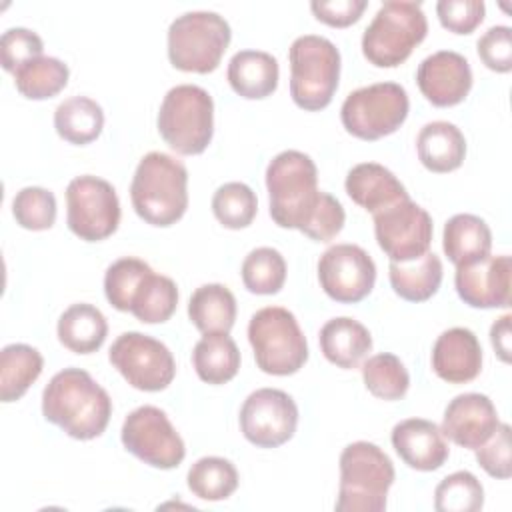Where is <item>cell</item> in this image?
<instances>
[{
	"label": "cell",
	"mask_w": 512,
	"mask_h": 512,
	"mask_svg": "<svg viewBox=\"0 0 512 512\" xmlns=\"http://www.w3.org/2000/svg\"><path fill=\"white\" fill-rule=\"evenodd\" d=\"M44 418L76 440L100 436L112 416L108 392L80 368H64L42 392Z\"/></svg>",
	"instance_id": "cell-1"
},
{
	"label": "cell",
	"mask_w": 512,
	"mask_h": 512,
	"mask_svg": "<svg viewBox=\"0 0 512 512\" xmlns=\"http://www.w3.org/2000/svg\"><path fill=\"white\" fill-rule=\"evenodd\" d=\"M136 214L152 226L176 224L188 208V172L164 152H148L136 166L130 184Z\"/></svg>",
	"instance_id": "cell-2"
},
{
	"label": "cell",
	"mask_w": 512,
	"mask_h": 512,
	"mask_svg": "<svg viewBox=\"0 0 512 512\" xmlns=\"http://www.w3.org/2000/svg\"><path fill=\"white\" fill-rule=\"evenodd\" d=\"M266 188L272 220L280 228H296L300 232L322 198L316 164L300 150H284L270 160Z\"/></svg>",
	"instance_id": "cell-3"
},
{
	"label": "cell",
	"mask_w": 512,
	"mask_h": 512,
	"mask_svg": "<svg viewBox=\"0 0 512 512\" xmlns=\"http://www.w3.org/2000/svg\"><path fill=\"white\" fill-rule=\"evenodd\" d=\"M394 476V464L382 448L366 440L348 444L340 454L336 512H382Z\"/></svg>",
	"instance_id": "cell-4"
},
{
	"label": "cell",
	"mask_w": 512,
	"mask_h": 512,
	"mask_svg": "<svg viewBox=\"0 0 512 512\" xmlns=\"http://www.w3.org/2000/svg\"><path fill=\"white\" fill-rule=\"evenodd\" d=\"M426 32L428 20L420 2L388 0L362 34V54L378 68L400 66Z\"/></svg>",
	"instance_id": "cell-5"
},
{
	"label": "cell",
	"mask_w": 512,
	"mask_h": 512,
	"mask_svg": "<svg viewBox=\"0 0 512 512\" xmlns=\"http://www.w3.org/2000/svg\"><path fill=\"white\" fill-rule=\"evenodd\" d=\"M156 124L164 142L178 154H202L214 134L212 96L202 86L178 84L166 92Z\"/></svg>",
	"instance_id": "cell-6"
},
{
	"label": "cell",
	"mask_w": 512,
	"mask_h": 512,
	"mask_svg": "<svg viewBox=\"0 0 512 512\" xmlns=\"http://www.w3.org/2000/svg\"><path fill=\"white\" fill-rule=\"evenodd\" d=\"M290 96L302 110L316 112L332 102L340 80V52L324 36H298L290 50Z\"/></svg>",
	"instance_id": "cell-7"
},
{
	"label": "cell",
	"mask_w": 512,
	"mask_h": 512,
	"mask_svg": "<svg viewBox=\"0 0 512 512\" xmlns=\"http://www.w3.org/2000/svg\"><path fill=\"white\" fill-rule=\"evenodd\" d=\"M248 342L256 366L272 376L296 374L308 360V342L296 316L282 306H266L248 322Z\"/></svg>",
	"instance_id": "cell-8"
},
{
	"label": "cell",
	"mask_w": 512,
	"mask_h": 512,
	"mask_svg": "<svg viewBox=\"0 0 512 512\" xmlns=\"http://www.w3.org/2000/svg\"><path fill=\"white\" fill-rule=\"evenodd\" d=\"M230 38V24L216 12L180 14L168 26L170 64L182 72L208 74L218 68Z\"/></svg>",
	"instance_id": "cell-9"
},
{
	"label": "cell",
	"mask_w": 512,
	"mask_h": 512,
	"mask_svg": "<svg viewBox=\"0 0 512 512\" xmlns=\"http://www.w3.org/2000/svg\"><path fill=\"white\" fill-rule=\"evenodd\" d=\"M408 94L396 82H376L356 88L340 108V120L352 136L378 140L396 132L408 116Z\"/></svg>",
	"instance_id": "cell-10"
},
{
	"label": "cell",
	"mask_w": 512,
	"mask_h": 512,
	"mask_svg": "<svg viewBox=\"0 0 512 512\" xmlns=\"http://www.w3.org/2000/svg\"><path fill=\"white\" fill-rule=\"evenodd\" d=\"M66 224L86 242L112 236L120 224V200L114 186L98 176H76L66 188Z\"/></svg>",
	"instance_id": "cell-11"
},
{
	"label": "cell",
	"mask_w": 512,
	"mask_h": 512,
	"mask_svg": "<svg viewBox=\"0 0 512 512\" xmlns=\"http://www.w3.org/2000/svg\"><path fill=\"white\" fill-rule=\"evenodd\" d=\"M110 364L136 390L160 392L176 376V362L168 346L142 332L120 334L108 352Z\"/></svg>",
	"instance_id": "cell-12"
},
{
	"label": "cell",
	"mask_w": 512,
	"mask_h": 512,
	"mask_svg": "<svg viewBox=\"0 0 512 512\" xmlns=\"http://www.w3.org/2000/svg\"><path fill=\"white\" fill-rule=\"evenodd\" d=\"M124 448L148 466L170 470L176 468L184 456L186 446L176 432L166 412L156 406H138L132 410L120 430Z\"/></svg>",
	"instance_id": "cell-13"
},
{
	"label": "cell",
	"mask_w": 512,
	"mask_h": 512,
	"mask_svg": "<svg viewBox=\"0 0 512 512\" xmlns=\"http://www.w3.org/2000/svg\"><path fill=\"white\" fill-rule=\"evenodd\" d=\"M372 216L376 242L390 262H410L430 250L434 230L432 218L410 198L400 200Z\"/></svg>",
	"instance_id": "cell-14"
},
{
	"label": "cell",
	"mask_w": 512,
	"mask_h": 512,
	"mask_svg": "<svg viewBox=\"0 0 512 512\" xmlns=\"http://www.w3.org/2000/svg\"><path fill=\"white\" fill-rule=\"evenodd\" d=\"M298 426V406L278 388L252 392L240 408V430L258 448H278L288 442Z\"/></svg>",
	"instance_id": "cell-15"
},
{
	"label": "cell",
	"mask_w": 512,
	"mask_h": 512,
	"mask_svg": "<svg viewBox=\"0 0 512 512\" xmlns=\"http://www.w3.org/2000/svg\"><path fill=\"white\" fill-rule=\"evenodd\" d=\"M318 280L332 300L354 304L372 292L376 264L356 244H334L318 260Z\"/></svg>",
	"instance_id": "cell-16"
},
{
	"label": "cell",
	"mask_w": 512,
	"mask_h": 512,
	"mask_svg": "<svg viewBox=\"0 0 512 512\" xmlns=\"http://www.w3.org/2000/svg\"><path fill=\"white\" fill-rule=\"evenodd\" d=\"M510 274L512 258L508 254H488L474 264L456 268V292L472 308H508Z\"/></svg>",
	"instance_id": "cell-17"
},
{
	"label": "cell",
	"mask_w": 512,
	"mask_h": 512,
	"mask_svg": "<svg viewBox=\"0 0 512 512\" xmlns=\"http://www.w3.org/2000/svg\"><path fill=\"white\" fill-rule=\"evenodd\" d=\"M416 82L430 104L438 108L456 106L472 88V70L460 52L438 50L418 64Z\"/></svg>",
	"instance_id": "cell-18"
},
{
	"label": "cell",
	"mask_w": 512,
	"mask_h": 512,
	"mask_svg": "<svg viewBox=\"0 0 512 512\" xmlns=\"http://www.w3.org/2000/svg\"><path fill=\"white\" fill-rule=\"evenodd\" d=\"M494 402L480 392H466L452 398L442 416V434L462 448L476 450L498 428Z\"/></svg>",
	"instance_id": "cell-19"
},
{
	"label": "cell",
	"mask_w": 512,
	"mask_h": 512,
	"mask_svg": "<svg viewBox=\"0 0 512 512\" xmlns=\"http://www.w3.org/2000/svg\"><path fill=\"white\" fill-rule=\"evenodd\" d=\"M392 446L396 454L414 470H438L450 454L448 442L438 424L424 418H408L392 428Z\"/></svg>",
	"instance_id": "cell-20"
},
{
	"label": "cell",
	"mask_w": 512,
	"mask_h": 512,
	"mask_svg": "<svg viewBox=\"0 0 512 512\" xmlns=\"http://www.w3.org/2000/svg\"><path fill=\"white\" fill-rule=\"evenodd\" d=\"M432 370L448 384H466L482 370V346L476 334L456 326L444 330L432 348Z\"/></svg>",
	"instance_id": "cell-21"
},
{
	"label": "cell",
	"mask_w": 512,
	"mask_h": 512,
	"mask_svg": "<svg viewBox=\"0 0 512 512\" xmlns=\"http://www.w3.org/2000/svg\"><path fill=\"white\" fill-rule=\"evenodd\" d=\"M346 194L364 210L376 214L400 200L410 198L404 184L382 164H356L346 176Z\"/></svg>",
	"instance_id": "cell-22"
},
{
	"label": "cell",
	"mask_w": 512,
	"mask_h": 512,
	"mask_svg": "<svg viewBox=\"0 0 512 512\" xmlns=\"http://www.w3.org/2000/svg\"><path fill=\"white\" fill-rule=\"evenodd\" d=\"M226 76L238 96L260 100L278 88V60L264 50H240L230 58Z\"/></svg>",
	"instance_id": "cell-23"
},
{
	"label": "cell",
	"mask_w": 512,
	"mask_h": 512,
	"mask_svg": "<svg viewBox=\"0 0 512 512\" xmlns=\"http://www.w3.org/2000/svg\"><path fill=\"white\" fill-rule=\"evenodd\" d=\"M418 158L430 172H452L466 156V138L460 128L446 120H434L420 128L416 138Z\"/></svg>",
	"instance_id": "cell-24"
},
{
	"label": "cell",
	"mask_w": 512,
	"mask_h": 512,
	"mask_svg": "<svg viewBox=\"0 0 512 512\" xmlns=\"http://www.w3.org/2000/svg\"><path fill=\"white\" fill-rule=\"evenodd\" d=\"M320 350L338 368H356L372 350V336L364 324L350 316L328 320L320 328Z\"/></svg>",
	"instance_id": "cell-25"
},
{
	"label": "cell",
	"mask_w": 512,
	"mask_h": 512,
	"mask_svg": "<svg viewBox=\"0 0 512 512\" xmlns=\"http://www.w3.org/2000/svg\"><path fill=\"white\" fill-rule=\"evenodd\" d=\"M442 248L456 268L474 264L490 254L492 232L476 214H454L444 224Z\"/></svg>",
	"instance_id": "cell-26"
},
{
	"label": "cell",
	"mask_w": 512,
	"mask_h": 512,
	"mask_svg": "<svg viewBox=\"0 0 512 512\" xmlns=\"http://www.w3.org/2000/svg\"><path fill=\"white\" fill-rule=\"evenodd\" d=\"M58 340L74 354L96 352L108 334L106 316L92 304L80 302L68 306L58 318Z\"/></svg>",
	"instance_id": "cell-27"
},
{
	"label": "cell",
	"mask_w": 512,
	"mask_h": 512,
	"mask_svg": "<svg viewBox=\"0 0 512 512\" xmlns=\"http://www.w3.org/2000/svg\"><path fill=\"white\" fill-rule=\"evenodd\" d=\"M392 290L408 302H424L432 298L442 284V262L434 252H426L410 262H390L388 266Z\"/></svg>",
	"instance_id": "cell-28"
},
{
	"label": "cell",
	"mask_w": 512,
	"mask_h": 512,
	"mask_svg": "<svg viewBox=\"0 0 512 512\" xmlns=\"http://www.w3.org/2000/svg\"><path fill=\"white\" fill-rule=\"evenodd\" d=\"M192 364L202 382L224 384L238 374L240 350L226 332L204 334L192 350Z\"/></svg>",
	"instance_id": "cell-29"
},
{
	"label": "cell",
	"mask_w": 512,
	"mask_h": 512,
	"mask_svg": "<svg viewBox=\"0 0 512 512\" xmlns=\"http://www.w3.org/2000/svg\"><path fill=\"white\" fill-rule=\"evenodd\" d=\"M188 316L202 334H228L236 320V298L224 284H204L192 292Z\"/></svg>",
	"instance_id": "cell-30"
},
{
	"label": "cell",
	"mask_w": 512,
	"mask_h": 512,
	"mask_svg": "<svg viewBox=\"0 0 512 512\" xmlns=\"http://www.w3.org/2000/svg\"><path fill=\"white\" fill-rule=\"evenodd\" d=\"M54 128L58 136L70 144H90L104 128L102 106L88 96L66 98L54 112Z\"/></svg>",
	"instance_id": "cell-31"
},
{
	"label": "cell",
	"mask_w": 512,
	"mask_h": 512,
	"mask_svg": "<svg viewBox=\"0 0 512 512\" xmlns=\"http://www.w3.org/2000/svg\"><path fill=\"white\" fill-rule=\"evenodd\" d=\"M44 368L42 354L28 344H8L0 352V398L20 400Z\"/></svg>",
	"instance_id": "cell-32"
},
{
	"label": "cell",
	"mask_w": 512,
	"mask_h": 512,
	"mask_svg": "<svg viewBox=\"0 0 512 512\" xmlns=\"http://www.w3.org/2000/svg\"><path fill=\"white\" fill-rule=\"evenodd\" d=\"M68 66L54 56H38L22 64L14 72L16 90L30 100H46L56 96L68 84Z\"/></svg>",
	"instance_id": "cell-33"
},
{
	"label": "cell",
	"mask_w": 512,
	"mask_h": 512,
	"mask_svg": "<svg viewBox=\"0 0 512 512\" xmlns=\"http://www.w3.org/2000/svg\"><path fill=\"white\" fill-rule=\"evenodd\" d=\"M188 488L202 500H226L238 488V470L220 456H204L196 460L186 476Z\"/></svg>",
	"instance_id": "cell-34"
},
{
	"label": "cell",
	"mask_w": 512,
	"mask_h": 512,
	"mask_svg": "<svg viewBox=\"0 0 512 512\" xmlns=\"http://www.w3.org/2000/svg\"><path fill=\"white\" fill-rule=\"evenodd\" d=\"M178 306V288L172 278L154 270L142 280L130 312L144 324L166 322Z\"/></svg>",
	"instance_id": "cell-35"
},
{
	"label": "cell",
	"mask_w": 512,
	"mask_h": 512,
	"mask_svg": "<svg viewBox=\"0 0 512 512\" xmlns=\"http://www.w3.org/2000/svg\"><path fill=\"white\" fill-rule=\"evenodd\" d=\"M362 380L368 392L380 400H400L410 386L406 366L390 352L370 356L362 364Z\"/></svg>",
	"instance_id": "cell-36"
},
{
	"label": "cell",
	"mask_w": 512,
	"mask_h": 512,
	"mask_svg": "<svg viewBox=\"0 0 512 512\" xmlns=\"http://www.w3.org/2000/svg\"><path fill=\"white\" fill-rule=\"evenodd\" d=\"M240 274L252 294H276L286 280V260L276 248L260 246L248 252Z\"/></svg>",
	"instance_id": "cell-37"
},
{
	"label": "cell",
	"mask_w": 512,
	"mask_h": 512,
	"mask_svg": "<svg viewBox=\"0 0 512 512\" xmlns=\"http://www.w3.org/2000/svg\"><path fill=\"white\" fill-rule=\"evenodd\" d=\"M258 210L254 190L244 182H226L212 196V212L216 220L230 230L252 224Z\"/></svg>",
	"instance_id": "cell-38"
},
{
	"label": "cell",
	"mask_w": 512,
	"mask_h": 512,
	"mask_svg": "<svg viewBox=\"0 0 512 512\" xmlns=\"http://www.w3.org/2000/svg\"><path fill=\"white\" fill-rule=\"evenodd\" d=\"M152 272V268L134 256L120 258L112 262L104 274V294L106 300L120 312H130L132 300L142 284V280Z\"/></svg>",
	"instance_id": "cell-39"
},
{
	"label": "cell",
	"mask_w": 512,
	"mask_h": 512,
	"mask_svg": "<svg viewBox=\"0 0 512 512\" xmlns=\"http://www.w3.org/2000/svg\"><path fill=\"white\" fill-rule=\"evenodd\" d=\"M482 506L484 488L468 470L452 472L434 490V508L438 512H476Z\"/></svg>",
	"instance_id": "cell-40"
},
{
	"label": "cell",
	"mask_w": 512,
	"mask_h": 512,
	"mask_svg": "<svg viewBox=\"0 0 512 512\" xmlns=\"http://www.w3.org/2000/svg\"><path fill=\"white\" fill-rule=\"evenodd\" d=\"M12 214L16 224L26 230H48L56 220V198L42 186H26L16 192L12 200Z\"/></svg>",
	"instance_id": "cell-41"
},
{
	"label": "cell",
	"mask_w": 512,
	"mask_h": 512,
	"mask_svg": "<svg viewBox=\"0 0 512 512\" xmlns=\"http://www.w3.org/2000/svg\"><path fill=\"white\" fill-rule=\"evenodd\" d=\"M42 38L28 28H8L0 38V58L6 72H16L22 64L42 56Z\"/></svg>",
	"instance_id": "cell-42"
},
{
	"label": "cell",
	"mask_w": 512,
	"mask_h": 512,
	"mask_svg": "<svg viewBox=\"0 0 512 512\" xmlns=\"http://www.w3.org/2000/svg\"><path fill=\"white\" fill-rule=\"evenodd\" d=\"M474 452H476V462L482 466L486 474L500 480L510 478L512 462H510V426L508 424H498L494 434Z\"/></svg>",
	"instance_id": "cell-43"
},
{
	"label": "cell",
	"mask_w": 512,
	"mask_h": 512,
	"mask_svg": "<svg viewBox=\"0 0 512 512\" xmlns=\"http://www.w3.org/2000/svg\"><path fill=\"white\" fill-rule=\"evenodd\" d=\"M482 0H440L436 4L438 20L454 34H470L484 20Z\"/></svg>",
	"instance_id": "cell-44"
},
{
	"label": "cell",
	"mask_w": 512,
	"mask_h": 512,
	"mask_svg": "<svg viewBox=\"0 0 512 512\" xmlns=\"http://www.w3.org/2000/svg\"><path fill=\"white\" fill-rule=\"evenodd\" d=\"M478 56L486 68L494 72L512 70V30L510 26L488 28L476 44Z\"/></svg>",
	"instance_id": "cell-45"
},
{
	"label": "cell",
	"mask_w": 512,
	"mask_h": 512,
	"mask_svg": "<svg viewBox=\"0 0 512 512\" xmlns=\"http://www.w3.org/2000/svg\"><path fill=\"white\" fill-rule=\"evenodd\" d=\"M344 220L346 214L342 204L332 194L322 192V198L302 232L316 242H330L344 228Z\"/></svg>",
	"instance_id": "cell-46"
},
{
	"label": "cell",
	"mask_w": 512,
	"mask_h": 512,
	"mask_svg": "<svg viewBox=\"0 0 512 512\" xmlns=\"http://www.w3.org/2000/svg\"><path fill=\"white\" fill-rule=\"evenodd\" d=\"M368 2L366 0H314L310 2V10L314 12V16L328 24V26H336V28H344L354 24L356 20H360L362 12L366 10Z\"/></svg>",
	"instance_id": "cell-47"
},
{
	"label": "cell",
	"mask_w": 512,
	"mask_h": 512,
	"mask_svg": "<svg viewBox=\"0 0 512 512\" xmlns=\"http://www.w3.org/2000/svg\"><path fill=\"white\" fill-rule=\"evenodd\" d=\"M510 314L500 316L490 328V342L502 362H510Z\"/></svg>",
	"instance_id": "cell-48"
}]
</instances>
